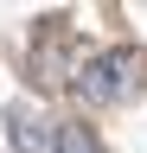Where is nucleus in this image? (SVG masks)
<instances>
[{
    "instance_id": "f257e3e1",
    "label": "nucleus",
    "mask_w": 147,
    "mask_h": 153,
    "mask_svg": "<svg viewBox=\"0 0 147 153\" xmlns=\"http://www.w3.org/2000/svg\"><path fill=\"white\" fill-rule=\"evenodd\" d=\"M141 64V51H109V57H90V64H83V96H90V102H128V96H134V76H128V70H134Z\"/></svg>"
},
{
    "instance_id": "f03ea898",
    "label": "nucleus",
    "mask_w": 147,
    "mask_h": 153,
    "mask_svg": "<svg viewBox=\"0 0 147 153\" xmlns=\"http://www.w3.org/2000/svg\"><path fill=\"white\" fill-rule=\"evenodd\" d=\"M51 153H96V134H90L83 121H58V134H51Z\"/></svg>"
}]
</instances>
